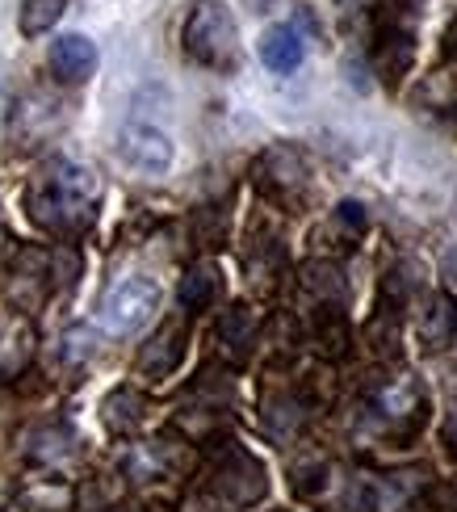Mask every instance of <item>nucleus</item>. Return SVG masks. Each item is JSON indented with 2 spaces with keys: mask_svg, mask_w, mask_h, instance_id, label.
<instances>
[{
  "mask_svg": "<svg viewBox=\"0 0 457 512\" xmlns=\"http://www.w3.org/2000/svg\"><path fill=\"white\" fill-rule=\"evenodd\" d=\"M97 202L101 181L93 177V168L72 160H51L26 189L30 219L51 236H80L97 219Z\"/></svg>",
  "mask_w": 457,
  "mask_h": 512,
  "instance_id": "nucleus-1",
  "label": "nucleus"
},
{
  "mask_svg": "<svg viewBox=\"0 0 457 512\" xmlns=\"http://www.w3.org/2000/svg\"><path fill=\"white\" fill-rule=\"evenodd\" d=\"M181 42L193 63L214 68V72H231L239 63V30H235L227 0H198L185 17Z\"/></svg>",
  "mask_w": 457,
  "mask_h": 512,
  "instance_id": "nucleus-2",
  "label": "nucleus"
},
{
  "mask_svg": "<svg viewBox=\"0 0 457 512\" xmlns=\"http://www.w3.org/2000/svg\"><path fill=\"white\" fill-rule=\"evenodd\" d=\"M156 311H160L156 277L126 273L122 282H114L110 290H105L97 324H101V332H110V336H130V332H139L143 324H151V315H156Z\"/></svg>",
  "mask_w": 457,
  "mask_h": 512,
  "instance_id": "nucleus-3",
  "label": "nucleus"
},
{
  "mask_svg": "<svg viewBox=\"0 0 457 512\" xmlns=\"http://www.w3.org/2000/svg\"><path fill=\"white\" fill-rule=\"evenodd\" d=\"M118 152L130 168H143V173H164L172 168V156H177V147H172L168 131H160L156 122H139L130 118L118 135Z\"/></svg>",
  "mask_w": 457,
  "mask_h": 512,
  "instance_id": "nucleus-4",
  "label": "nucleus"
},
{
  "mask_svg": "<svg viewBox=\"0 0 457 512\" xmlns=\"http://www.w3.org/2000/svg\"><path fill=\"white\" fill-rule=\"evenodd\" d=\"M38 353V332L26 311H0V382H13L30 370Z\"/></svg>",
  "mask_w": 457,
  "mask_h": 512,
  "instance_id": "nucleus-5",
  "label": "nucleus"
},
{
  "mask_svg": "<svg viewBox=\"0 0 457 512\" xmlns=\"http://www.w3.org/2000/svg\"><path fill=\"white\" fill-rule=\"evenodd\" d=\"M47 68L59 84H84L97 72V42L89 34H59L47 51Z\"/></svg>",
  "mask_w": 457,
  "mask_h": 512,
  "instance_id": "nucleus-6",
  "label": "nucleus"
},
{
  "mask_svg": "<svg viewBox=\"0 0 457 512\" xmlns=\"http://www.w3.org/2000/svg\"><path fill=\"white\" fill-rule=\"evenodd\" d=\"M302 55H307V47H302V34L294 26H269L265 34H260V63H265L269 72L277 76H290L302 68Z\"/></svg>",
  "mask_w": 457,
  "mask_h": 512,
  "instance_id": "nucleus-7",
  "label": "nucleus"
},
{
  "mask_svg": "<svg viewBox=\"0 0 457 512\" xmlns=\"http://www.w3.org/2000/svg\"><path fill=\"white\" fill-rule=\"evenodd\" d=\"M181 353H185V328H181V324H164V328L143 345L139 370L151 374V378H168L172 370L181 366Z\"/></svg>",
  "mask_w": 457,
  "mask_h": 512,
  "instance_id": "nucleus-8",
  "label": "nucleus"
},
{
  "mask_svg": "<svg viewBox=\"0 0 457 512\" xmlns=\"http://www.w3.org/2000/svg\"><path fill=\"white\" fill-rule=\"evenodd\" d=\"M420 340L428 353H441L457 340V298L453 294H432V303L420 319Z\"/></svg>",
  "mask_w": 457,
  "mask_h": 512,
  "instance_id": "nucleus-9",
  "label": "nucleus"
},
{
  "mask_svg": "<svg viewBox=\"0 0 457 512\" xmlns=\"http://www.w3.org/2000/svg\"><path fill=\"white\" fill-rule=\"evenodd\" d=\"M219 269L214 265H193L185 277H181V286H177V298H181V307L185 311H206L214 298H219Z\"/></svg>",
  "mask_w": 457,
  "mask_h": 512,
  "instance_id": "nucleus-10",
  "label": "nucleus"
},
{
  "mask_svg": "<svg viewBox=\"0 0 457 512\" xmlns=\"http://www.w3.org/2000/svg\"><path fill=\"white\" fill-rule=\"evenodd\" d=\"M143 408H147L143 395H139V391H130V387H122V391H114L110 399H105L101 416H105V424H110L114 433H130V429H139Z\"/></svg>",
  "mask_w": 457,
  "mask_h": 512,
  "instance_id": "nucleus-11",
  "label": "nucleus"
},
{
  "mask_svg": "<svg viewBox=\"0 0 457 512\" xmlns=\"http://www.w3.org/2000/svg\"><path fill=\"white\" fill-rule=\"evenodd\" d=\"M63 9H68V0H21V9H17V30L26 34V38L47 34L55 21L63 17Z\"/></svg>",
  "mask_w": 457,
  "mask_h": 512,
  "instance_id": "nucleus-12",
  "label": "nucleus"
},
{
  "mask_svg": "<svg viewBox=\"0 0 457 512\" xmlns=\"http://www.w3.org/2000/svg\"><path fill=\"white\" fill-rule=\"evenodd\" d=\"M252 336H256V319H252L248 307H235V311H227V315L219 319V345H223L227 353L244 357V353L252 349Z\"/></svg>",
  "mask_w": 457,
  "mask_h": 512,
  "instance_id": "nucleus-13",
  "label": "nucleus"
}]
</instances>
